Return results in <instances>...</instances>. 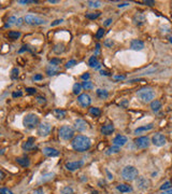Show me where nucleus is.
<instances>
[{"label": "nucleus", "mask_w": 172, "mask_h": 194, "mask_svg": "<svg viewBox=\"0 0 172 194\" xmlns=\"http://www.w3.org/2000/svg\"><path fill=\"white\" fill-rule=\"evenodd\" d=\"M16 22H17V18L15 16H11L9 20H8V23L6 24V27H11L12 25H16Z\"/></svg>", "instance_id": "35"}, {"label": "nucleus", "mask_w": 172, "mask_h": 194, "mask_svg": "<svg viewBox=\"0 0 172 194\" xmlns=\"http://www.w3.org/2000/svg\"><path fill=\"white\" fill-rule=\"evenodd\" d=\"M78 103H79L82 107H88L92 103V98L88 94H81L78 97Z\"/></svg>", "instance_id": "11"}, {"label": "nucleus", "mask_w": 172, "mask_h": 194, "mask_svg": "<svg viewBox=\"0 0 172 194\" xmlns=\"http://www.w3.org/2000/svg\"><path fill=\"white\" fill-rule=\"evenodd\" d=\"M24 21H25V23L26 24H29V25H43V24H45L47 21L42 18V17L40 16H37V15H33V14H28L26 16L24 17Z\"/></svg>", "instance_id": "6"}, {"label": "nucleus", "mask_w": 172, "mask_h": 194, "mask_svg": "<svg viewBox=\"0 0 172 194\" xmlns=\"http://www.w3.org/2000/svg\"><path fill=\"white\" fill-rule=\"evenodd\" d=\"M153 127H154V125H153L152 123H151V124H147V125H145V126L138 127V128H136V130H135V134H140V133H142V132L151 131Z\"/></svg>", "instance_id": "25"}, {"label": "nucleus", "mask_w": 172, "mask_h": 194, "mask_svg": "<svg viewBox=\"0 0 172 194\" xmlns=\"http://www.w3.org/2000/svg\"><path fill=\"white\" fill-rule=\"evenodd\" d=\"M143 4H146V6H154V4H155V1H149V0H145Z\"/></svg>", "instance_id": "53"}, {"label": "nucleus", "mask_w": 172, "mask_h": 194, "mask_svg": "<svg viewBox=\"0 0 172 194\" xmlns=\"http://www.w3.org/2000/svg\"><path fill=\"white\" fill-rule=\"evenodd\" d=\"M130 47L133 51H141L144 49V43H143V41L135 39V40H133L130 42Z\"/></svg>", "instance_id": "16"}, {"label": "nucleus", "mask_w": 172, "mask_h": 194, "mask_svg": "<svg viewBox=\"0 0 172 194\" xmlns=\"http://www.w3.org/2000/svg\"><path fill=\"white\" fill-rule=\"evenodd\" d=\"M114 80H124L125 79V76H114Z\"/></svg>", "instance_id": "55"}, {"label": "nucleus", "mask_w": 172, "mask_h": 194, "mask_svg": "<svg viewBox=\"0 0 172 194\" xmlns=\"http://www.w3.org/2000/svg\"><path fill=\"white\" fill-rule=\"evenodd\" d=\"M0 7H1V2H0Z\"/></svg>", "instance_id": "64"}, {"label": "nucleus", "mask_w": 172, "mask_h": 194, "mask_svg": "<svg viewBox=\"0 0 172 194\" xmlns=\"http://www.w3.org/2000/svg\"><path fill=\"white\" fill-rule=\"evenodd\" d=\"M53 115L58 120H63L66 118V111L61 110V109H54L53 110Z\"/></svg>", "instance_id": "21"}, {"label": "nucleus", "mask_w": 172, "mask_h": 194, "mask_svg": "<svg viewBox=\"0 0 172 194\" xmlns=\"http://www.w3.org/2000/svg\"><path fill=\"white\" fill-rule=\"evenodd\" d=\"M73 94H75V95H79V94H81V92H82V85L79 83H75L74 85H73Z\"/></svg>", "instance_id": "34"}, {"label": "nucleus", "mask_w": 172, "mask_h": 194, "mask_svg": "<svg viewBox=\"0 0 172 194\" xmlns=\"http://www.w3.org/2000/svg\"><path fill=\"white\" fill-rule=\"evenodd\" d=\"M133 22H135V24L136 25H138V26H141V25H143V24L145 23V16L143 15V14H136L135 16H133Z\"/></svg>", "instance_id": "20"}, {"label": "nucleus", "mask_w": 172, "mask_h": 194, "mask_svg": "<svg viewBox=\"0 0 172 194\" xmlns=\"http://www.w3.org/2000/svg\"><path fill=\"white\" fill-rule=\"evenodd\" d=\"M170 42H171V43H172V37L170 38Z\"/></svg>", "instance_id": "63"}, {"label": "nucleus", "mask_w": 172, "mask_h": 194, "mask_svg": "<svg viewBox=\"0 0 172 194\" xmlns=\"http://www.w3.org/2000/svg\"><path fill=\"white\" fill-rule=\"evenodd\" d=\"M90 112L93 114V115H95V117H99L100 114H101V111H100V109H99V108H96V107L90 108Z\"/></svg>", "instance_id": "39"}, {"label": "nucleus", "mask_w": 172, "mask_h": 194, "mask_svg": "<svg viewBox=\"0 0 172 194\" xmlns=\"http://www.w3.org/2000/svg\"><path fill=\"white\" fill-rule=\"evenodd\" d=\"M16 163L17 164H20V166H23V167H28L30 165V161L28 157H16Z\"/></svg>", "instance_id": "22"}, {"label": "nucleus", "mask_w": 172, "mask_h": 194, "mask_svg": "<svg viewBox=\"0 0 172 194\" xmlns=\"http://www.w3.org/2000/svg\"><path fill=\"white\" fill-rule=\"evenodd\" d=\"M51 131H52V125L50 123H47V122H43V123L39 124L38 125V130H37L38 134L40 136H43V137L47 136L51 133Z\"/></svg>", "instance_id": "7"}, {"label": "nucleus", "mask_w": 172, "mask_h": 194, "mask_svg": "<svg viewBox=\"0 0 172 194\" xmlns=\"http://www.w3.org/2000/svg\"><path fill=\"white\" fill-rule=\"evenodd\" d=\"M161 108V103L158 101H153L152 103H151V109H152L153 111H158L159 109Z\"/></svg>", "instance_id": "27"}, {"label": "nucleus", "mask_w": 172, "mask_h": 194, "mask_svg": "<svg viewBox=\"0 0 172 194\" xmlns=\"http://www.w3.org/2000/svg\"><path fill=\"white\" fill-rule=\"evenodd\" d=\"M24 23V18L20 17V18H17V22H16V26H20L22 24Z\"/></svg>", "instance_id": "54"}, {"label": "nucleus", "mask_w": 172, "mask_h": 194, "mask_svg": "<svg viewBox=\"0 0 172 194\" xmlns=\"http://www.w3.org/2000/svg\"><path fill=\"white\" fill-rule=\"evenodd\" d=\"M118 152H119V147H117V146H114V147L109 148L106 153L108 154V155H110V154H115V153H118Z\"/></svg>", "instance_id": "32"}, {"label": "nucleus", "mask_w": 172, "mask_h": 194, "mask_svg": "<svg viewBox=\"0 0 172 194\" xmlns=\"http://www.w3.org/2000/svg\"><path fill=\"white\" fill-rule=\"evenodd\" d=\"M75 65H76V60H74V59L69 60V62L66 64V68H71V67H73V66H75Z\"/></svg>", "instance_id": "45"}, {"label": "nucleus", "mask_w": 172, "mask_h": 194, "mask_svg": "<svg viewBox=\"0 0 172 194\" xmlns=\"http://www.w3.org/2000/svg\"><path fill=\"white\" fill-rule=\"evenodd\" d=\"M37 101H38L39 104H44V103H45V98L42 96H38L37 97Z\"/></svg>", "instance_id": "47"}, {"label": "nucleus", "mask_w": 172, "mask_h": 194, "mask_svg": "<svg viewBox=\"0 0 172 194\" xmlns=\"http://www.w3.org/2000/svg\"><path fill=\"white\" fill-rule=\"evenodd\" d=\"M97 95H98V97L101 98V99H106V98H108V96H109V93H108L106 90H97Z\"/></svg>", "instance_id": "30"}, {"label": "nucleus", "mask_w": 172, "mask_h": 194, "mask_svg": "<svg viewBox=\"0 0 172 194\" xmlns=\"http://www.w3.org/2000/svg\"><path fill=\"white\" fill-rule=\"evenodd\" d=\"M112 23V18H108V20L106 21V23H104V25L106 26H110V24Z\"/></svg>", "instance_id": "57"}, {"label": "nucleus", "mask_w": 172, "mask_h": 194, "mask_svg": "<svg viewBox=\"0 0 172 194\" xmlns=\"http://www.w3.org/2000/svg\"><path fill=\"white\" fill-rule=\"evenodd\" d=\"M122 177L125 179L126 181H133L139 177V171L135 166H126L123 168L122 171Z\"/></svg>", "instance_id": "3"}, {"label": "nucleus", "mask_w": 172, "mask_h": 194, "mask_svg": "<svg viewBox=\"0 0 172 194\" xmlns=\"http://www.w3.org/2000/svg\"><path fill=\"white\" fill-rule=\"evenodd\" d=\"M127 6H129V2H124V4H118V8L127 7Z\"/></svg>", "instance_id": "58"}, {"label": "nucleus", "mask_w": 172, "mask_h": 194, "mask_svg": "<svg viewBox=\"0 0 172 194\" xmlns=\"http://www.w3.org/2000/svg\"><path fill=\"white\" fill-rule=\"evenodd\" d=\"M127 141H128V139H127L126 136H124V135H117V136L113 139V144H114V146L122 147V146H125V144H127Z\"/></svg>", "instance_id": "15"}, {"label": "nucleus", "mask_w": 172, "mask_h": 194, "mask_svg": "<svg viewBox=\"0 0 172 194\" xmlns=\"http://www.w3.org/2000/svg\"><path fill=\"white\" fill-rule=\"evenodd\" d=\"M32 194H44V191H43V189L39 188V189H36V190L33 191Z\"/></svg>", "instance_id": "48"}, {"label": "nucleus", "mask_w": 172, "mask_h": 194, "mask_svg": "<svg viewBox=\"0 0 172 194\" xmlns=\"http://www.w3.org/2000/svg\"><path fill=\"white\" fill-rule=\"evenodd\" d=\"M49 2H50V4H58L59 1H58V0H49Z\"/></svg>", "instance_id": "61"}, {"label": "nucleus", "mask_w": 172, "mask_h": 194, "mask_svg": "<svg viewBox=\"0 0 172 194\" xmlns=\"http://www.w3.org/2000/svg\"><path fill=\"white\" fill-rule=\"evenodd\" d=\"M60 63H61V59H59V58H53V59H51V62H50L51 65H56V66L60 65Z\"/></svg>", "instance_id": "44"}, {"label": "nucleus", "mask_w": 172, "mask_h": 194, "mask_svg": "<svg viewBox=\"0 0 172 194\" xmlns=\"http://www.w3.org/2000/svg\"><path fill=\"white\" fill-rule=\"evenodd\" d=\"M23 125L26 128L32 130V128H35V127H37L39 125V117L35 113H28L26 117L24 118Z\"/></svg>", "instance_id": "4"}, {"label": "nucleus", "mask_w": 172, "mask_h": 194, "mask_svg": "<svg viewBox=\"0 0 172 194\" xmlns=\"http://www.w3.org/2000/svg\"><path fill=\"white\" fill-rule=\"evenodd\" d=\"M104 44H106V47H112V45H113V41L112 40H106V42H104Z\"/></svg>", "instance_id": "56"}, {"label": "nucleus", "mask_w": 172, "mask_h": 194, "mask_svg": "<svg viewBox=\"0 0 172 194\" xmlns=\"http://www.w3.org/2000/svg\"><path fill=\"white\" fill-rule=\"evenodd\" d=\"M152 142L154 146H156V147H162V146H165L166 144L167 140H166V137L162 134H160V133H156L152 138Z\"/></svg>", "instance_id": "8"}, {"label": "nucleus", "mask_w": 172, "mask_h": 194, "mask_svg": "<svg viewBox=\"0 0 172 194\" xmlns=\"http://www.w3.org/2000/svg\"><path fill=\"white\" fill-rule=\"evenodd\" d=\"M100 74H101V76H109V72H106V71H103V70H101L100 71Z\"/></svg>", "instance_id": "59"}, {"label": "nucleus", "mask_w": 172, "mask_h": 194, "mask_svg": "<svg viewBox=\"0 0 172 194\" xmlns=\"http://www.w3.org/2000/svg\"><path fill=\"white\" fill-rule=\"evenodd\" d=\"M164 194H172V189H170V190L164 191Z\"/></svg>", "instance_id": "60"}, {"label": "nucleus", "mask_w": 172, "mask_h": 194, "mask_svg": "<svg viewBox=\"0 0 172 194\" xmlns=\"http://www.w3.org/2000/svg\"><path fill=\"white\" fill-rule=\"evenodd\" d=\"M170 187H171V182H170V181H167V182H165V183H164L161 187H160V190H161V191H166V190H168Z\"/></svg>", "instance_id": "41"}, {"label": "nucleus", "mask_w": 172, "mask_h": 194, "mask_svg": "<svg viewBox=\"0 0 172 194\" xmlns=\"http://www.w3.org/2000/svg\"><path fill=\"white\" fill-rule=\"evenodd\" d=\"M117 190L119 192H122V193H127V192H131L133 191V188L128 186V184H125V183H121L117 186Z\"/></svg>", "instance_id": "24"}, {"label": "nucleus", "mask_w": 172, "mask_h": 194, "mask_svg": "<svg viewBox=\"0 0 172 194\" xmlns=\"http://www.w3.org/2000/svg\"><path fill=\"white\" fill-rule=\"evenodd\" d=\"M43 153H44V155H47L49 157H55L59 155V151L57 150V149H55V148L45 147L43 149Z\"/></svg>", "instance_id": "13"}, {"label": "nucleus", "mask_w": 172, "mask_h": 194, "mask_svg": "<svg viewBox=\"0 0 172 194\" xmlns=\"http://www.w3.org/2000/svg\"><path fill=\"white\" fill-rule=\"evenodd\" d=\"M81 78H82L84 81H88V79H90V74H88V72H86V74H82V76H81Z\"/></svg>", "instance_id": "50"}, {"label": "nucleus", "mask_w": 172, "mask_h": 194, "mask_svg": "<svg viewBox=\"0 0 172 194\" xmlns=\"http://www.w3.org/2000/svg\"><path fill=\"white\" fill-rule=\"evenodd\" d=\"M53 51H54V53H56V54L63 53V51H65V45H63V43H58V44H56V45L54 47Z\"/></svg>", "instance_id": "28"}, {"label": "nucleus", "mask_w": 172, "mask_h": 194, "mask_svg": "<svg viewBox=\"0 0 172 194\" xmlns=\"http://www.w3.org/2000/svg\"><path fill=\"white\" fill-rule=\"evenodd\" d=\"M58 134H59V137L63 140H70L74 136V131L69 125H63L59 128Z\"/></svg>", "instance_id": "5"}, {"label": "nucleus", "mask_w": 172, "mask_h": 194, "mask_svg": "<svg viewBox=\"0 0 172 194\" xmlns=\"http://www.w3.org/2000/svg\"><path fill=\"white\" fill-rule=\"evenodd\" d=\"M101 15L100 12H94V13H87L86 14V18H88V20H96L98 17Z\"/></svg>", "instance_id": "31"}, {"label": "nucleus", "mask_w": 172, "mask_h": 194, "mask_svg": "<svg viewBox=\"0 0 172 194\" xmlns=\"http://www.w3.org/2000/svg\"><path fill=\"white\" fill-rule=\"evenodd\" d=\"M26 92H27L28 94H31V95H32V94H36L37 90L35 89V87H27V89H26Z\"/></svg>", "instance_id": "46"}, {"label": "nucleus", "mask_w": 172, "mask_h": 194, "mask_svg": "<svg viewBox=\"0 0 172 194\" xmlns=\"http://www.w3.org/2000/svg\"><path fill=\"white\" fill-rule=\"evenodd\" d=\"M18 4H38V1H35V0H18Z\"/></svg>", "instance_id": "42"}, {"label": "nucleus", "mask_w": 172, "mask_h": 194, "mask_svg": "<svg viewBox=\"0 0 172 194\" xmlns=\"http://www.w3.org/2000/svg\"><path fill=\"white\" fill-rule=\"evenodd\" d=\"M63 22V20H56V21H54L53 23H51V26H56V25H59V24H61Z\"/></svg>", "instance_id": "49"}, {"label": "nucleus", "mask_w": 172, "mask_h": 194, "mask_svg": "<svg viewBox=\"0 0 172 194\" xmlns=\"http://www.w3.org/2000/svg\"><path fill=\"white\" fill-rule=\"evenodd\" d=\"M113 132H114V125L113 124H106V125L101 127V133L103 135L109 136V135H112Z\"/></svg>", "instance_id": "19"}, {"label": "nucleus", "mask_w": 172, "mask_h": 194, "mask_svg": "<svg viewBox=\"0 0 172 194\" xmlns=\"http://www.w3.org/2000/svg\"><path fill=\"white\" fill-rule=\"evenodd\" d=\"M59 71V66H56V65H49L47 67V76H55L57 74V72Z\"/></svg>", "instance_id": "18"}, {"label": "nucleus", "mask_w": 172, "mask_h": 194, "mask_svg": "<svg viewBox=\"0 0 172 194\" xmlns=\"http://www.w3.org/2000/svg\"><path fill=\"white\" fill-rule=\"evenodd\" d=\"M35 142H36V140H35V138L33 137H29L28 139H27L25 142H23V144H22V148H23L24 150H31L33 147H35Z\"/></svg>", "instance_id": "17"}, {"label": "nucleus", "mask_w": 172, "mask_h": 194, "mask_svg": "<svg viewBox=\"0 0 172 194\" xmlns=\"http://www.w3.org/2000/svg\"><path fill=\"white\" fill-rule=\"evenodd\" d=\"M60 194H74V190L71 187L67 186L60 189Z\"/></svg>", "instance_id": "29"}, {"label": "nucleus", "mask_w": 172, "mask_h": 194, "mask_svg": "<svg viewBox=\"0 0 172 194\" xmlns=\"http://www.w3.org/2000/svg\"><path fill=\"white\" fill-rule=\"evenodd\" d=\"M83 165H84V162L83 161H74V162H68L66 163V168L68 171H78L80 168L82 167Z\"/></svg>", "instance_id": "12"}, {"label": "nucleus", "mask_w": 172, "mask_h": 194, "mask_svg": "<svg viewBox=\"0 0 172 194\" xmlns=\"http://www.w3.org/2000/svg\"><path fill=\"white\" fill-rule=\"evenodd\" d=\"M20 31H14V30H12V31H10L9 33V37L11 38V39H13V40H16V39H18V38L20 37Z\"/></svg>", "instance_id": "33"}, {"label": "nucleus", "mask_w": 172, "mask_h": 194, "mask_svg": "<svg viewBox=\"0 0 172 194\" xmlns=\"http://www.w3.org/2000/svg\"><path fill=\"white\" fill-rule=\"evenodd\" d=\"M22 95H23V93H22L20 91H18V92H13V94H12V96H13L14 98H15V97H20Z\"/></svg>", "instance_id": "51"}, {"label": "nucleus", "mask_w": 172, "mask_h": 194, "mask_svg": "<svg viewBox=\"0 0 172 194\" xmlns=\"http://www.w3.org/2000/svg\"><path fill=\"white\" fill-rule=\"evenodd\" d=\"M87 4H88L90 8H95V9L101 7V2H100V1H88Z\"/></svg>", "instance_id": "36"}, {"label": "nucleus", "mask_w": 172, "mask_h": 194, "mask_svg": "<svg viewBox=\"0 0 172 194\" xmlns=\"http://www.w3.org/2000/svg\"><path fill=\"white\" fill-rule=\"evenodd\" d=\"M4 178V174L1 171H0V180H2Z\"/></svg>", "instance_id": "62"}, {"label": "nucleus", "mask_w": 172, "mask_h": 194, "mask_svg": "<svg viewBox=\"0 0 172 194\" xmlns=\"http://www.w3.org/2000/svg\"><path fill=\"white\" fill-rule=\"evenodd\" d=\"M82 87L83 89H85V90H92V89L94 87V85L90 81H84L82 84Z\"/></svg>", "instance_id": "37"}, {"label": "nucleus", "mask_w": 172, "mask_h": 194, "mask_svg": "<svg viewBox=\"0 0 172 194\" xmlns=\"http://www.w3.org/2000/svg\"><path fill=\"white\" fill-rule=\"evenodd\" d=\"M74 127H75L76 131L79 132H84L87 130V123L82 119H76L74 121Z\"/></svg>", "instance_id": "14"}, {"label": "nucleus", "mask_w": 172, "mask_h": 194, "mask_svg": "<svg viewBox=\"0 0 172 194\" xmlns=\"http://www.w3.org/2000/svg\"><path fill=\"white\" fill-rule=\"evenodd\" d=\"M42 78H43V76L42 74H36L35 77H33V80L35 81H38V80H42Z\"/></svg>", "instance_id": "52"}, {"label": "nucleus", "mask_w": 172, "mask_h": 194, "mask_svg": "<svg viewBox=\"0 0 172 194\" xmlns=\"http://www.w3.org/2000/svg\"><path fill=\"white\" fill-rule=\"evenodd\" d=\"M0 194H13V192L7 188H0Z\"/></svg>", "instance_id": "43"}, {"label": "nucleus", "mask_w": 172, "mask_h": 194, "mask_svg": "<svg viewBox=\"0 0 172 194\" xmlns=\"http://www.w3.org/2000/svg\"><path fill=\"white\" fill-rule=\"evenodd\" d=\"M137 97L140 99V101H142L144 104L152 103L153 99L155 98V91H153L149 87L141 89V90H139L137 92Z\"/></svg>", "instance_id": "2"}, {"label": "nucleus", "mask_w": 172, "mask_h": 194, "mask_svg": "<svg viewBox=\"0 0 172 194\" xmlns=\"http://www.w3.org/2000/svg\"><path fill=\"white\" fill-rule=\"evenodd\" d=\"M136 146L137 148L139 149H145V148H149V144H151V140L147 136H142V137H139L138 139H136Z\"/></svg>", "instance_id": "9"}, {"label": "nucleus", "mask_w": 172, "mask_h": 194, "mask_svg": "<svg viewBox=\"0 0 172 194\" xmlns=\"http://www.w3.org/2000/svg\"><path fill=\"white\" fill-rule=\"evenodd\" d=\"M103 35H104V29L103 28H99L96 34V38L97 39H101L103 37Z\"/></svg>", "instance_id": "40"}, {"label": "nucleus", "mask_w": 172, "mask_h": 194, "mask_svg": "<svg viewBox=\"0 0 172 194\" xmlns=\"http://www.w3.org/2000/svg\"><path fill=\"white\" fill-rule=\"evenodd\" d=\"M88 65H90V67L93 68H96V69H98V68L100 67L99 63H98V60H97V57L96 55H94V56H92L90 58V60H88Z\"/></svg>", "instance_id": "26"}, {"label": "nucleus", "mask_w": 172, "mask_h": 194, "mask_svg": "<svg viewBox=\"0 0 172 194\" xmlns=\"http://www.w3.org/2000/svg\"><path fill=\"white\" fill-rule=\"evenodd\" d=\"M18 74H20V70L17 69V68H13L12 71H11V79L12 80H15L18 78Z\"/></svg>", "instance_id": "38"}, {"label": "nucleus", "mask_w": 172, "mask_h": 194, "mask_svg": "<svg viewBox=\"0 0 172 194\" xmlns=\"http://www.w3.org/2000/svg\"><path fill=\"white\" fill-rule=\"evenodd\" d=\"M71 146L78 152H85V151H87L90 148L92 141H90V139L87 136L78 135V136H75V137L73 138Z\"/></svg>", "instance_id": "1"}, {"label": "nucleus", "mask_w": 172, "mask_h": 194, "mask_svg": "<svg viewBox=\"0 0 172 194\" xmlns=\"http://www.w3.org/2000/svg\"><path fill=\"white\" fill-rule=\"evenodd\" d=\"M55 176V174L54 173H49V174H45L43 175V176H41L39 179V181H38V183H42V182H47V181H50L53 179V177Z\"/></svg>", "instance_id": "23"}, {"label": "nucleus", "mask_w": 172, "mask_h": 194, "mask_svg": "<svg viewBox=\"0 0 172 194\" xmlns=\"http://www.w3.org/2000/svg\"><path fill=\"white\" fill-rule=\"evenodd\" d=\"M136 183H137L138 189H140V190H145V189H147V188L151 186V181H149L147 178L141 176V177H138L136 179Z\"/></svg>", "instance_id": "10"}]
</instances>
